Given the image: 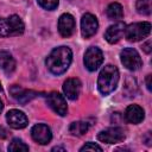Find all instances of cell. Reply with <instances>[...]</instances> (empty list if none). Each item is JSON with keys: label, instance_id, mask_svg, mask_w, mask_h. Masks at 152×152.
Instances as JSON below:
<instances>
[{"label": "cell", "instance_id": "5", "mask_svg": "<svg viewBox=\"0 0 152 152\" xmlns=\"http://www.w3.org/2000/svg\"><path fill=\"white\" fill-rule=\"evenodd\" d=\"M120 57H121V63L124 64V66H126L128 70H132V71L138 70L142 64L140 55L133 48L124 49L120 53Z\"/></svg>", "mask_w": 152, "mask_h": 152}, {"label": "cell", "instance_id": "28", "mask_svg": "<svg viewBox=\"0 0 152 152\" xmlns=\"http://www.w3.org/2000/svg\"><path fill=\"white\" fill-rule=\"evenodd\" d=\"M1 90H2V88H1V84H0V91H1Z\"/></svg>", "mask_w": 152, "mask_h": 152}, {"label": "cell", "instance_id": "14", "mask_svg": "<svg viewBox=\"0 0 152 152\" xmlns=\"http://www.w3.org/2000/svg\"><path fill=\"white\" fill-rule=\"evenodd\" d=\"M81 81L78 78H68L63 84V91L69 100H76L81 93Z\"/></svg>", "mask_w": 152, "mask_h": 152}, {"label": "cell", "instance_id": "1", "mask_svg": "<svg viewBox=\"0 0 152 152\" xmlns=\"http://www.w3.org/2000/svg\"><path fill=\"white\" fill-rule=\"evenodd\" d=\"M71 61L72 51L68 46H58L50 52L45 61V64L51 74L62 75L68 70Z\"/></svg>", "mask_w": 152, "mask_h": 152}, {"label": "cell", "instance_id": "20", "mask_svg": "<svg viewBox=\"0 0 152 152\" xmlns=\"http://www.w3.org/2000/svg\"><path fill=\"white\" fill-rule=\"evenodd\" d=\"M151 4H152V0H137V4H135L137 11L142 15H148L151 14V11H152Z\"/></svg>", "mask_w": 152, "mask_h": 152}, {"label": "cell", "instance_id": "18", "mask_svg": "<svg viewBox=\"0 0 152 152\" xmlns=\"http://www.w3.org/2000/svg\"><path fill=\"white\" fill-rule=\"evenodd\" d=\"M107 17L109 19H121L124 17V10L122 6L118 2H112L108 5L107 10H106Z\"/></svg>", "mask_w": 152, "mask_h": 152}, {"label": "cell", "instance_id": "10", "mask_svg": "<svg viewBox=\"0 0 152 152\" xmlns=\"http://www.w3.org/2000/svg\"><path fill=\"white\" fill-rule=\"evenodd\" d=\"M6 120H7V124L12 128H15V129L25 128L27 126V124H28L27 116L21 110H18V109L8 110L7 114H6Z\"/></svg>", "mask_w": 152, "mask_h": 152}, {"label": "cell", "instance_id": "2", "mask_svg": "<svg viewBox=\"0 0 152 152\" xmlns=\"http://www.w3.org/2000/svg\"><path fill=\"white\" fill-rule=\"evenodd\" d=\"M119 82V70L116 66L108 64L106 65L97 78V87L102 95H108L116 88Z\"/></svg>", "mask_w": 152, "mask_h": 152}, {"label": "cell", "instance_id": "19", "mask_svg": "<svg viewBox=\"0 0 152 152\" xmlns=\"http://www.w3.org/2000/svg\"><path fill=\"white\" fill-rule=\"evenodd\" d=\"M89 126L87 122L84 121H75L72 122L70 126H69V132L72 134V135H76V137H81L83 135L84 133H87Z\"/></svg>", "mask_w": 152, "mask_h": 152}, {"label": "cell", "instance_id": "21", "mask_svg": "<svg viewBox=\"0 0 152 152\" xmlns=\"http://www.w3.org/2000/svg\"><path fill=\"white\" fill-rule=\"evenodd\" d=\"M8 151L12 152H20V151H28V146L20 139L15 138L11 141V144L8 145Z\"/></svg>", "mask_w": 152, "mask_h": 152}, {"label": "cell", "instance_id": "13", "mask_svg": "<svg viewBox=\"0 0 152 152\" xmlns=\"http://www.w3.org/2000/svg\"><path fill=\"white\" fill-rule=\"evenodd\" d=\"M125 27H126V25L124 23H121V21L120 23H116L114 25H110L106 30V32H104L106 40L108 43H110V44L118 43L122 38V36L125 34Z\"/></svg>", "mask_w": 152, "mask_h": 152}, {"label": "cell", "instance_id": "6", "mask_svg": "<svg viewBox=\"0 0 152 152\" xmlns=\"http://www.w3.org/2000/svg\"><path fill=\"white\" fill-rule=\"evenodd\" d=\"M83 61H84L86 68L89 71H95L103 62V53L99 48L91 46L86 51Z\"/></svg>", "mask_w": 152, "mask_h": 152}, {"label": "cell", "instance_id": "27", "mask_svg": "<svg viewBox=\"0 0 152 152\" xmlns=\"http://www.w3.org/2000/svg\"><path fill=\"white\" fill-rule=\"evenodd\" d=\"M2 108H4V103H2V101L0 100V113H1V110H2Z\"/></svg>", "mask_w": 152, "mask_h": 152}, {"label": "cell", "instance_id": "7", "mask_svg": "<svg viewBox=\"0 0 152 152\" xmlns=\"http://www.w3.org/2000/svg\"><path fill=\"white\" fill-rule=\"evenodd\" d=\"M97 139L106 144L121 142L125 139V131L121 127H109L97 134Z\"/></svg>", "mask_w": 152, "mask_h": 152}, {"label": "cell", "instance_id": "3", "mask_svg": "<svg viewBox=\"0 0 152 152\" xmlns=\"http://www.w3.org/2000/svg\"><path fill=\"white\" fill-rule=\"evenodd\" d=\"M25 25L19 15H10L8 18H0V37H11L23 34Z\"/></svg>", "mask_w": 152, "mask_h": 152}, {"label": "cell", "instance_id": "22", "mask_svg": "<svg viewBox=\"0 0 152 152\" xmlns=\"http://www.w3.org/2000/svg\"><path fill=\"white\" fill-rule=\"evenodd\" d=\"M37 2L39 4L40 7L48 11H52L58 6V0H37Z\"/></svg>", "mask_w": 152, "mask_h": 152}, {"label": "cell", "instance_id": "17", "mask_svg": "<svg viewBox=\"0 0 152 152\" xmlns=\"http://www.w3.org/2000/svg\"><path fill=\"white\" fill-rule=\"evenodd\" d=\"M0 69L6 74H11L15 69V61L8 51L0 50Z\"/></svg>", "mask_w": 152, "mask_h": 152}, {"label": "cell", "instance_id": "8", "mask_svg": "<svg viewBox=\"0 0 152 152\" xmlns=\"http://www.w3.org/2000/svg\"><path fill=\"white\" fill-rule=\"evenodd\" d=\"M46 103L58 115H61V116L66 115V112H68L66 101H65L64 96L61 95L59 93L52 91V93L48 94V96H46Z\"/></svg>", "mask_w": 152, "mask_h": 152}, {"label": "cell", "instance_id": "26", "mask_svg": "<svg viewBox=\"0 0 152 152\" xmlns=\"http://www.w3.org/2000/svg\"><path fill=\"white\" fill-rule=\"evenodd\" d=\"M51 151H65V148H64V147H58V146H56V147H53Z\"/></svg>", "mask_w": 152, "mask_h": 152}, {"label": "cell", "instance_id": "16", "mask_svg": "<svg viewBox=\"0 0 152 152\" xmlns=\"http://www.w3.org/2000/svg\"><path fill=\"white\" fill-rule=\"evenodd\" d=\"M144 116H145V113H144V109L138 106V104H131L126 108V112H125V119L129 122V124H140L142 120H144Z\"/></svg>", "mask_w": 152, "mask_h": 152}, {"label": "cell", "instance_id": "25", "mask_svg": "<svg viewBox=\"0 0 152 152\" xmlns=\"http://www.w3.org/2000/svg\"><path fill=\"white\" fill-rule=\"evenodd\" d=\"M146 87L151 91V75H147V77H146Z\"/></svg>", "mask_w": 152, "mask_h": 152}, {"label": "cell", "instance_id": "15", "mask_svg": "<svg viewBox=\"0 0 152 152\" xmlns=\"http://www.w3.org/2000/svg\"><path fill=\"white\" fill-rule=\"evenodd\" d=\"M10 91H11L12 97L15 99L20 103H26V102L31 101L38 94V93H36L33 90H27V89H24V88H21L19 86H12Z\"/></svg>", "mask_w": 152, "mask_h": 152}, {"label": "cell", "instance_id": "12", "mask_svg": "<svg viewBox=\"0 0 152 152\" xmlns=\"http://www.w3.org/2000/svg\"><path fill=\"white\" fill-rule=\"evenodd\" d=\"M75 30V19L71 14L64 13L58 19V31L62 37H70Z\"/></svg>", "mask_w": 152, "mask_h": 152}, {"label": "cell", "instance_id": "24", "mask_svg": "<svg viewBox=\"0 0 152 152\" xmlns=\"http://www.w3.org/2000/svg\"><path fill=\"white\" fill-rule=\"evenodd\" d=\"M142 50L146 52V53H150L152 51V48H151V40H147L146 43L142 44Z\"/></svg>", "mask_w": 152, "mask_h": 152}, {"label": "cell", "instance_id": "11", "mask_svg": "<svg viewBox=\"0 0 152 152\" xmlns=\"http://www.w3.org/2000/svg\"><path fill=\"white\" fill-rule=\"evenodd\" d=\"M31 135H32L33 140L40 145H45V144L50 142V140L52 138L51 129L44 124L34 125L31 129Z\"/></svg>", "mask_w": 152, "mask_h": 152}, {"label": "cell", "instance_id": "9", "mask_svg": "<svg viewBox=\"0 0 152 152\" xmlns=\"http://www.w3.org/2000/svg\"><path fill=\"white\" fill-rule=\"evenodd\" d=\"M99 23L95 15L90 13H86L81 19V32L84 38H89L94 36L97 31Z\"/></svg>", "mask_w": 152, "mask_h": 152}, {"label": "cell", "instance_id": "23", "mask_svg": "<svg viewBox=\"0 0 152 152\" xmlns=\"http://www.w3.org/2000/svg\"><path fill=\"white\" fill-rule=\"evenodd\" d=\"M80 151L81 152H83V151H102V147H100L97 144H95V142H91V141H89V142H87L86 145H83L81 148H80Z\"/></svg>", "mask_w": 152, "mask_h": 152}, {"label": "cell", "instance_id": "4", "mask_svg": "<svg viewBox=\"0 0 152 152\" xmlns=\"http://www.w3.org/2000/svg\"><path fill=\"white\" fill-rule=\"evenodd\" d=\"M151 32V23H133L125 27V37L129 42H138L147 37Z\"/></svg>", "mask_w": 152, "mask_h": 152}]
</instances>
